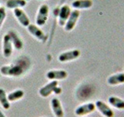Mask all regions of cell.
<instances>
[{
    "label": "cell",
    "mask_w": 124,
    "mask_h": 117,
    "mask_svg": "<svg viewBox=\"0 0 124 117\" xmlns=\"http://www.w3.org/2000/svg\"><path fill=\"white\" fill-rule=\"evenodd\" d=\"M30 66V61L24 58H19L16 62L10 65L2 66L0 68V73L4 76L10 77H19L22 76Z\"/></svg>",
    "instance_id": "6da1fadb"
},
{
    "label": "cell",
    "mask_w": 124,
    "mask_h": 117,
    "mask_svg": "<svg viewBox=\"0 0 124 117\" xmlns=\"http://www.w3.org/2000/svg\"><path fill=\"white\" fill-rule=\"evenodd\" d=\"M54 95H61V94L62 93V88L61 87H59V86H57V87L54 88V92H53Z\"/></svg>",
    "instance_id": "7402d4cb"
},
{
    "label": "cell",
    "mask_w": 124,
    "mask_h": 117,
    "mask_svg": "<svg viewBox=\"0 0 124 117\" xmlns=\"http://www.w3.org/2000/svg\"><path fill=\"white\" fill-rule=\"evenodd\" d=\"M49 15V7L47 5H42L39 8L38 13L36 18V23L39 27L44 26L47 21Z\"/></svg>",
    "instance_id": "277c9868"
},
{
    "label": "cell",
    "mask_w": 124,
    "mask_h": 117,
    "mask_svg": "<svg viewBox=\"0 0 124 117\" xmlns=\"http://www.w3.org/2000/svg\"><path fill=\"white\" fill-rule=\"evenodd\" d=\"M57 86H58V81L51 80L48 84H45L39 90V95L43 98H47L54 92V90Z\"/></svg>",
    "instance_id": "7c38bea8"
},
{
    "label": "cell",
    "mask_w": 124,
    "mask_h": 117,
    "mask_svg": "<svg viewBox=\"0 0 124 117\" xmlns=\"http://www.w3.org/2000/svg\"><path fill=\"white\" fill-rule=\"evenodd\" d=\"M6 13L5 8L0 7V27H1L4 20L6 19Z\"/></svg>",
    "instance_id": "44dd1931"
},
{
    "label": "cell",
    "mask_w": 124,
    "mask_h": 117,
    "mask_svg": "<svg viewBox=\"0 0 124 117\" xmlns=\"http://www.w3.org/2000/svg\"><path fill=\"white\" fill-rule=\"evenodd\" d=\"M95 108L98 110L102 116L104 117H114L115 114L113 110L108 105H107L105 101L98 100L95 101Z\"/></svg>",
    "instance_id": "5b68a950"
},
{
    "label": "cell",
    "mask_w": 124,
    "mask_h": 117,
    "mask_svg": "<svg viewBox=\"0 0 124 117\" xmlns=\"http://www.w3.org/2000/svg\"><path fill=\"white\" fill-rule=\"evenodd\" d=\"M80 17V11L75 10L71 11L70 17H68L67 22H66L64 27V30L66 31H71L76 26V23L78 22Z\"/></svg>",
    "instance_id": "52a82bcc"
},
{
    "label": "cell",
    "mask_w": 124,
    "mask_h": 117,
    "mask_svg": "<svg viewBox=\"0 0 124 117\" xmlns=\"http://www.w3.org/2000/svg\"><path fill=\"white\" fill-rule=\"evenodd\" d=\"M13 13L22 26L27 27L30 24V21L29 17H27L26 13L22 9H19H19H15L13 10Z\"/></svg>",
    "instance_id": "4fadbf2b"
},
{
    "label": "cell",
    "mask_w": 124,
    "mask_h": 117,
    "mask_svg": "<svg viewBox=\"0 0 124 117\" xmlns=\"http://www.w3.org/2000/svg\"><path fill=\"white\" fill-rule=\"evenodd\" d=\"M25 1H28V0H25Z\"/></svg>",
    "instance_id": "cb8c5ba5"
},
{
    "label": "cell",
    "mask_w": 124,
    "mask_h": 117,
    "mask_svg": "<svg viewBox=\"0 0 124 117\" xmlns=\"http://www.w3.org/2000/svg\"><path fill=\"white\" fill-rule=\"evenodd\" d=\"M7 34L9 35L14 48L16 50H21L23 48V41L19 37L17 33H16L14 30H9Z\"/></svg>",
    "instance_id": "2e32d148"
},
{
    "label": "cell",
    "mask_w": 124,
    "mask_h": 117,
    "mask_svg": "<svg viewBox=\"0 0 124 117\" xmlns=\"http://www.w3.org/2000/svg\"><path fill=\"white\" fill-rule=\"evenodd\" d=\"M108 103L112 107L119 109V110L124 109V100L117 96H109L108 98Z\"/></svg>",
    "instance_id": "e0dca14e"
},
{
    "label": "cell",
    "mask_w": 124,
    "mask_h": 117,
    "mask_svg": "<svg viewBox=\"0 0 124 117\" xmlns=\"http://www.w3.org/2000/svg\"><path fill=\"white\" fill-rule=\"evenodd\" d=\"M0 117H6V115L4 114V113H3L1 110H0Z\"/></svg>",
    "instance_id": "603a6c76"
},
{
    "label": "cell",
    "mask_w": 124,
    "mask_h": 117,
    "mask_svg": "<svg viewBox=\"0 0 124 117\" xmlns=\"http://www.w3.org/2000/svg\"><path fill=\"white\" fill-rule=\"evenodd\" d=\"M0 105L6 110H8L10 108V102L7 98L5 90L2 88H0Z\"/></svg>",
    "instance_id": "ffe728a7"
},
{
    "label": "cell",
    "mask_w": 124,
    "mask_h": 117,
    "mask_svg": "<svg viewBox=\"0 0 124 117\" xmlns=\"http://www.w3.org/2000/svg\"><path fill=\"white\" fill-rule=\"evenodd\" d=\"M71 13V8L68 5H64L61 7L58 13V24L61 27H64L67 22L70 14Z\"/></svg>",
    "instance_id": "9c48e42d"
},
{
    "label": "cell",
    "mask_w": 124,
    "mask_h": 117,
    "mask_svg": "<svg viewBox=\"0 0 124 117\" xmlns=\"http://www.w3.org/2000/svg\"><path fill=\"white\" fill-rule=\"evenodd\" d=\"M13 43L9 35L6 34L2 39V54L5 58H9L13 54Z\"/></svg>",
    "instance_id": "ba28073f"
},
{
    "label": "cell",
    "mask_w": 124,
    "mask_h": 117,
    "mask_svg": "<svg viewBox=\"0 0 124 117\" xmlns=\"http://www.w3.org/2000/svg\"><path fill=\"white\" fill-rule=\"evenodd\" d=\"M81 56V51L78 49H72L67 52L61 53L57 57V59L61 62H67L75 60Z\"/></svg>",
    "instance_id": "7a4b0ae2"
},
{
    "label": "cell",
    "mask_w": 124,
    "mask_h": 117,
    "mask_svg": "<svg viewBox=\"0 0 124 117\" xmlns=\"http://www.w3.org/2000/svg\"><path fill=\"white\" fill-rule=\"evenodd\" d=\"M50 108L53 114L55 116V117H64V112L61 101L57 98H54L50 100Z\"/></svg>",
    "instance_id": "30bf717a"
},
{
    "label": "cell",
    "mask_w": 124,
    "mask_h": 117,
    "mask_svg": "<svg viewBox=\"0 0 124 117\" xmlns=\"http://www.w3.org/2000/svg\"><path fill=\"white\" fill-rule=\"evenodd\" d=\"M72 7L75 10H86L90 9L93 6L92 0H75L72 2Z\"/></svg>",
    "instance_id": "9a60e30c"
},
{
    "label": "cell",
    "mask_w": 124,
    "mask_h": 117,
    "mask_svg": "<svg viewBox=\"0 0 124 117\" xmlns=\"http://www.w3.org/2000/svg\"><path fill=\"white\" fill-rule=\"evenodd\" d=\"M107 84L110 86H118L124 84V73L119 72L112 74L107 78Z\"/></svg>",
    "instance_id": "5bb4252c"
},
{
    "label": "cell",
    "mask_w": 124,
    "mask_h": 117,
    "mask_svg": "<svg viewBox=\"0 0 124 117\" xmlns=\"http://www.w3.org/2000/svg\"><path fill=\"white\" fill-rule=\"evenodd\" d=\"M95 105L93 102L85 103L78 106L75 110V114L77 116H85L91 114L95 110Z\"/></svg>",
    "instance_id": "3957f363"
},
{
    "label": "cell",
    "mask_w": 124,
    "mask_h": 117,
    "mask_svg": "<svg viewBox=\"0 0 124 117\" xmlns=\"http://www.w3.org/2000/svg\"><path fill=\"white\" fill-rule=\"evenodd\" d=\"M6 7L9 9H20L26 5V1L25 0H8L6 2Z\"/></svg>",
    "instance_id": "ac0fdd59"
},
{
    "label": "cell",
    "mask_w": 124,
    "mask_h": 117,
    "mask_svg": "<svg viewBox=\"0 0 124 117\" xmlns=\"http://www.w3.org/2000/svg\"><path fill=\"white\" fill-rule=\"evenodd\" d=\"M23 96H24V91L21 89H18L10 92L9 94H8L7 98L9 102H13V101H16L21 99Z\"/></svg>",
    "instance_id": "d6986e66"
},
{
    "label": "cell",
    "mask_w": 124,
    "mask_h": 117,
    "mask_svg": "<svg viewBox=\"0 0 124 117\" xmlns=\"http://www.w3.org/2000/svg\"><path fill=\"white\" fill-rule=\"evenodd\" d=\"M27 30H28L30 33V34H32L35 38H37L38 41H42V42H45L46 39V34H44V31L39 28L37 25L30 23V24L27 27Z\"/></svg>",
    "instance_id": "8fae6325"
},
{
    "label": "cell",
    "mask_w": 124,
    "mask_h": 117,
    "mask_svg": "<svg viewBox=\"0 0 124 117\" xmlns=\"http://www.w3.org/2000/svg\"><path fill=\"white\" fill-rule=\"evenodd\" d=\"M0 77H1V73H0Z\"/></svg>",
    "instance_id": "d4e9b609"
},
{
    "label": "cell",
    "mask_w": 124,
    "mask_h": 117,
    "mask_svg": "<svg viewBox=\"0 0 124 117\" xmlns=\"http://www.w3.org/2000/svg\"><path fill=\"white\" fill-rule=\"evenodd\" d=\"M68 73L64 69H51L46 73V77L50 80H62L68 77Z\"/></svg>",
    "instance_id": "8992f818"
}]
</instances>
